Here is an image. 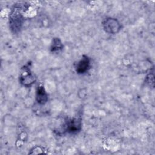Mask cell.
Masks as SVG:
<instances>
[{"instance_id":"6","label":"cell","mask_w":155,"mask_h":155,"mask_svg":"<svg viewBox=\"0 0 155 155\" xmlns=\"http://www.w3.org/2000/svg\"><path fill=\"white\" fill-rule=\"evenodd\" d=\"M48 94L43 86L38 87L36 92V100L40 105H44L48 101Z\"/></svg>"},{"instance_id":"3","label":"cell","mask_w":155,"mask_h":155,"mask_svg":"<svg viewBox=\"0 0 155 155\" xmlns=\"http://www.w3.org/2000/svg\"><path fill=\"white\" fill-rule=\"evenodd\" d=\"M35 81L36 79L30 72V69L28 67H24L22 68V71L19 78L21 84L26 87H30L35 83Z\"/></svg>"},{"instance_id":"4","label":"cell","mask_w":155,"mask_h":155,"mask_svg":"<svg viewBox=\"0 0 155 155\" xmlns=\"http://www.w3.org/2000/svg\"><path fill=\"white\" fill-rule=\"evenodd\" d=\"M82 121L79 117H74L67 121L66 131L70 133H76L81 130Z\"/></svg>"},{"instance_id":"7","label":"cell","mask_w":155,"mask_h":155,"mask_svg":"<svg viewBox=\"0 0 155 155\" xmlns=\"http://www.w3.org/2000/svg\"><path fill=\"white\" fill-rule=\"evenodd\" d=\"M63 48V44L59 38H55L53 39L51 46V51L52 52H58Z\"/></svg>"},{"instance_id":"5","label":"cell","mask_w":155,"mask_h":155,"mask_svg":"<svg viewBox=\"0 0 155 155\" xmlns=\"http://www.w3.org/2000/svg\"><path fill=\"white\" fill-rule=\"evenodd\" d=\"M90 67V59L86 56L83 55L82 58L77 63L75 70L78 74H84L86 73Z\"/></svg>"},{"instance_id":"2","label":"cell","mask_w":155,"mask_h":155,"mask_svg":"<svg viewBox=\"0 0 155 155\" xmlns=\"http://www.w3.org/2000/svg\"><path fill=\"white\" fill-rule=\"evenodd\" d=\"M104 30L108 34L114 35L117 33L121 29L120 23L117 19L108 18L102 23Z\"/></svg>"},{"instance_id":"1","label":"cell","mask_w":155,"mask_h":155,"mask_svg":"<svg viewBox=\"0 0 155 155\" xmlns=\"http://www.w3.org/2000/svg\"><path fill=\"white\" fill-rule=\"evenodd\" d=\"M24 22V16L21 12V8L15 7L9 16V26L10 30L15 33L21 30Z\"/></svg>"}]
</instances>
